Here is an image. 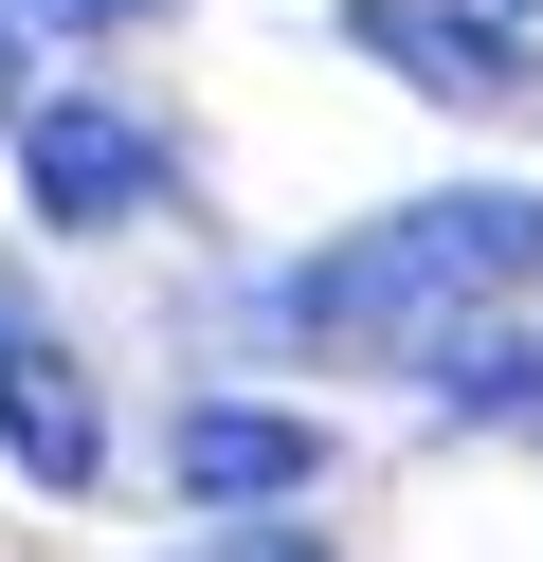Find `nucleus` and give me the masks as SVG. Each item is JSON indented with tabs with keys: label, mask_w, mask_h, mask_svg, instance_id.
Instances as JSON below:
<instances>
[{
	"label": "nucleus",
	"mask_w": 543,
	"mask_h": 562,
	"mask_svg": "<svg viewBox=\"0 0 543 562\" xmlns=\"http://www.w3.org/2000/svg\"><path fill=\"white\" fill-rule=\"evenodd\" d=\"M19 19H55V37H109V19H145V0H19Z\"/></svg>",
	"instance_id": "423d86ee"
},
{
	"label": "nucleus",
	"mask_w": 543,
	"mask_h": 562,
	"mask_svg": "<svg viewBox=\"0 0 543 562\" xmlns=\"http://www.w3.org/2000/svg\"><path fill=\"white\" fill-rule=\"evenodd\" d=\"M0 453L36 490H91L109 472V417H91V363L36 327V291H0Z\"/></svg>",
	"instance_id": "7ed1b4c3"
},
{
	"label": "nucleus",
	"mask_w": 543,
	"mask_h": 562,
	"mask_svg": "<svg viewBox=\"0 0 543 562\" xmlns=\"http://www.w3.org/2000/svg\"><path fill=\"white\" fill-rule=\"evenodd\" d=\"M217 562H308V544H272V526H236V544H217Z\"/></svg>",
	"instance_id": "0eeeda50"
},
{
	"label": "nucleus",
	"mask_w": 543,
	"mask_h": 562,
	"mask_svg": "<svg viewBox=\"0 0 543 562\" xmlns=\"http://www.w3.org/2000/svg\"><path fill=\"white\" fill-rule=\"evenodd\" d=\"M19 182L55 236H127L145 200H163V146H145L127 110H91V91H55V110H19Z\"/></svg>",
	"instance_id": "f03ea898"
},
{
	"label": "nucleus",
	"mask_w": 543,
	"mask_h": 562,
	"mask_svg": "<svg viewBox=\"0 0 543 562\" xmlns=\"http://www.w3.org/2000/svg\"><path fill=\"white\" fill-rule=\"evenodd\" d=\"M181 490H200V508H290V490L326 472V436L308 417H272V400H181Z\"/></svg>",
	"instance_id": "39448f33"
},
{
	"label": "nucleus",
	"mask_w": 543,
	"mask_h": 562,
	"mask_svg": "<svg viewBox=\"0 0 543 562\" xmlns=\"http://www.w3.org/2000/svg\"><path fill=\"white\" fill-rule=\"evenodd\" d=\"M0 91H19V37H0Z\"/></svg>",
	"instance_id": "6e6552de"
},
{
	"label": "nucleus",
	"mask_w": 543,
	"mask_h": 562,
	"mask_svg": "<svg viewBox=\"0 0 543 562\" xmlns=\"http://www.w3.org/2000/svg\"><path fill=\"white\" fill-rule=\"evenodd\" d=\"M489 291H543V200H525V182H471V200H398V218H362L344 255H308V272L272 291V327L434 363Z\"/></svg>",
	"instance_id": "f257e3e1"
},
{
	"label": "nucleus",
	"mask_w": 543,
	"mask_h": 562,
	"mask_svg": "<svg viewBox=\"0 0 543 562\" xmlns=\"http://www.w3.org/2000/svg\"><path fill=\"white\" fill-rule=\"evenodd\" d=\"M362 55L434 110H507L525 91V19H453V0H362Z\"/></svg>",
	"instance_id": "20e7f679"
}]
</instances>
